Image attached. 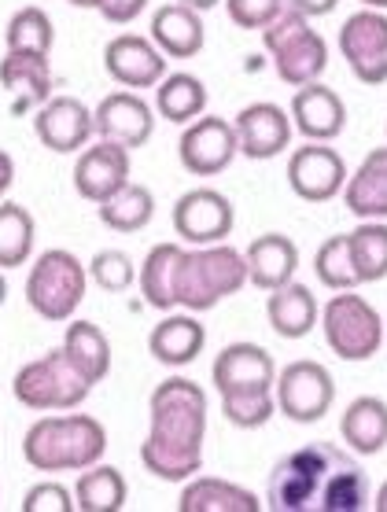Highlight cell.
Here are the masks:
<instances>
[{
	"label": "cell",
	"instance_id": "d590c367",
	"mask_svg": "<svg viewBox=\"0 0 387 512\" xmlns=\"http://www.w3.org/2000/svg\"><path fill=\"white\" fill-rule=\"evenodd\" d=\"M351 240V262L358 273V284H376L387 277V222H362Z\"/></svg>",
	"mask_w": 387,
	"mask_h": 512
},
{
	"label": "cell",
	"instance_id": "277c9868",
	"mask_svg": "<svg viewBox=\"0 0 387 512\" xmlns=\"http://www.w3.org/2000/svg\"><path fill=\"white\" fill-rule=\"evenodd\" d=\"M247 284V262L244 251L229 244H207V247H181L174 262V306L188 314H203L225 303L229 295Z\"/></svg>",
	"mask_w": 387,
	"mask_h": 512
},
{
	"label": "cell",
	"instance_id": "f546056e",
	"mask_svg": "<svg viewBox=\"0 0 387 512\" xmlns=\"http://www.w3.org/2000/svg\"><path fill=\"white\" fill-rule=\"evenodd\" d=\"M129 498L126 476L111 465H89L74 483V509L78 512H122Z\"/></svg>",
	"mask_w": 387,
	"mask_h": 512
},
{
	"label": "cell",
	"instance_id": "8d00e7d4",
	"mask_svg": "<svg viewBox=\"0 0 387 512\" xmlns=\"http://www.w3.org/2000/svg\"><path fill=\"white\" fill-rule=\"evenodd\" d=\"M314 273H317V280H321V284H325L329 291H354V288H358V273H354L351 240H347V233L329 236L325 244L317 247Z\"/></svg>",
	"mask_w": 387,
	"mask_h": 512
},
{
	"label": "cell",
	"instance_id": "d6986e66",
	"mask_svg": "<svg viewBox=\"0 0 387 512\" xmlns=\"http://www.w3.org/2000/svg\"><path fill=\"white\" fill-rule=\"evenodd\" d=\"M129 152L118 148V144H107V140H96V144H85L78 152V163H74V192L85 199V203H104L111 199L122 185H129Z\"/></svg>",
	"mask_w": 387,
	"mask_h": 512
},
{
	"label": "cell",
	"instance_id": "603a6c76",
	"mask_svg": "<svg viewBox=\"0 0 387 512\" xmlns=\"http://www.w3.org/2000/svg\"><path fill=\"white\" fill-rule=\"evenodd\" d=\"M0 85L8 89L15 100V111H30L52 100V63L48 56H34V52H4L0 59Z\"/></svg>",
	"mask_w": 387,
	"mask_h": 512
},
{
	"label": "cell",
	"instance_id": "5bb4252c",
	"mask_svg": "<svg viewBox=\"0 0 387 512\" xmlns=\"http://www.w3.org/2000/svg\"><path fill=\"white\" fill-rule=\"evenodd\" d=\"M233 129L236 152L244 155V159H255V163L284 155L295 133L288 111L281 104H270V100H258V104H247L244 111H236Z\"/></svg>",
	"mask_w": 387,
	"mask_h": 512
},
{
	"label": "cell",
	"instance_id": "ba28073f",
	"mask_svg": "<svg viewBox=\"0 0 387 512\" xmlns=\"http://www.w3.org/2000/svg\"><path fill=\"white\" fill-rule=\"evenodd\" d=\"M317 325L325 328L329 350L343 361H369L384 347V317L365 295L354 291H336L317 317Z\"/></svg>",
	"mask_w": 387,
	"mask_h": 512
},
{
	"label": "cell",
	"instance_id": "4316f807",
	"mask_svg": "<svg viewBox=\"0 0 387 512\" xmlns=\"http://www.w3.org/2000/svg\"><path fill=\"white\" fill-rule=\"evenodd\" d=\"M181 512H262V501H258L255 490L236 487L222 476H196L185 479V490H181V501H177Z\"/></svg>",
	"mask_w": 387,
	"mask_h": 512
},
{
	"label": "cell",
	"instance_id": "836d02e7",
	"mask_svg": "<svg viewBox=\"0 0 387 512\" xmlns=\"http://www.w3.org/2000/svg\"><path fill=\"white\" fill-rule=\"evenodd\" d=\"M100 222L111 229V233H141L144 225L155 218V196L144 185H122L111 199H104L100 207Z\"/></svg>",
	"mask_w": 387,
	"mask_h": 512
},
{
	"label": "cell",
	"instance_id": "681fc988",
	"mask_svg": "<svg viewBox=\"0 0 387 512\" xmlns=\"http://www.w3.org/2000/svg\"><path fill=\"white\" fill-rule=\"evenodd\" d=\"M4 299H8V280H4V273H0V306H4Z\"/></svg>",
	"mask_w": 387,
	"mask_h": 512
},
{
	"label": "cell",
	"instance_id": "5b68a950",
	"mask_svg": "<svg viewBox=\"0 0 387 512\" xmlns=\"http://www.w3.org/2000/svg\"><path fill=\"white\" fill-rule=\"evenodd\" d=\"M89 288V269L74 251L52 247L41 251L26 277V306L48 325H63L78 314Z\"/></svg>",
	"mask_w": 387,
	"mask_h": 512
},
{
	"label": "cell",
	"instance_id": "d4e9b609",
	"mask_svg": "<svg viewBox=\"0 0 387 512\" xmlns=\"http://www.w3.org/2000/svg\"><path fill=\"white\" fill-rule=\"evenodd\" d=\"M247 262V284H255L258 291H273L295 280V269H299V247H295L292 236L284 233H266L251 240L244 251Z\"/></svg>",
	"mask_w": 387,
	"mask_h": 512
},
{
	"label": "cell",
	"instance_id": "4dcf8cb0",
	"mask_svg": "<svg viewBox=\"0 0 387 512\" xmlns=\"http://www.w3.org/2000/svg\"><path fill=\"white\" fill-rule=\"evenodd\" d=\"M63 350L93 384H100L111 373V339L93 321H71L67 336H63Z\"/></svg>",
	"mask_w": 387,
	"mask_h": 512
},
{
	"label": "cell",
	"instance_id": "74e56055",
	"mask_svg": "<svg viewBox=\"0 0 387 512\" xmlns=\"http://www.w3.org/2000/svg\"><path fill=\"white\" fill-rule=\"evenodd\" d=\"M89 277L100 291H111V295H122L137 284V266H133V258L126 251H118V247H107V251H96L93 262H89Z\"/></svg>",
	"mask_w": 387,
	"mask_h": 512
},
{
	"label": "cell",
	"instance_id": "1f68e13d",
	"mask_svg": "<svg viewBox=\"0 0 387 512\" xmlns=\"http://www.w3.org/2000/svg\"><path fill=\"white\" fill-rule=\"evenodd\" d=\"M37 244V222L23 203L0 199V269H19L30 262Z\"/></svg>",
	"mask_w": 387,
	"mask_h": 512
},
{
	"label": "cell",
	"instance_id": "52a82bcc",
	"mask_svg": "<svg viewBox=\"0 0 387 512\" xmlns=\"http://www.w3.org/2000/svg\"><path fill=\"white\" fill-rule=\"evenodd\" d=\"M262 45L270 52L277 78L284 85H292V89L321 82V74L329 67V45H325V37L310 26L306 15L288 12V8L281 12L277 23H270L262 30Z\"/></svg>",
	"mask_w": 387,
	"mask_h": 512
},
{
	"label": "cell",
	"instance_id": "ac0fdd59",
	"mask_svg": "<svg viewBox=\"0 0 387 512\" xmlns=\"http://www.w3.org/2000/svg\"><path fill=\"white\" fill-rule=\"evenodd\" d=\"M34 133L48 152L74 155L96 137V122H93V111L78 96H52L48 104L37 107Z\"/></svg>",
	"mask_w": 387,
	"mask_h": 512
},
{
	"label": "cell",
	"instance_id": "484cf974",
	"mask_svg": "<svg viewBox=\"0 0 387 512\" xmlns=\"http://www.w3.org/2000/svg\"><path fill=\"white\" fill-rule=\"evenodd\" d=\"M317 317H321V306L314 291L299 280L266 291V321L281 339H306L317 328Z\"/></svg>",
	"mask_w": 387,
	"mask_h": 512
},
{
	"label": "cell",
	"instance_id": "bcb514c9",
	"mask_svg": "<svg viewBox=\"0 0 387 512\" xmlns=\"http://www.w3.org/2000/svg\"><path fill=\"white\" fill-rule=\"evenodd\" d=\"M373 509H376V512H387V479H384V487L376 490V498H373Z\"/></svg>",
	"mask_w": 387,
	"mask_h": 512
},
{
	"label": "cell",
	"instance_id": "9c48e42d",
	"mask_svg": "<svg viewBox=\"0 0 387 512\" xmlns=\"http://www.w3.org/2000/svg\"><path fill=\"white\" fill-rule=\"evenodd\" d=\"M273 391H277V413L292 420V424H317L336 402V380L325 365H317L310 358H299L292 365H284L277 380H273Z\"/></svg>",
	"mask_w": 387,
	"mask_h": 512
},
{
	"label": "cell",
	"instance_id": "f35d334b",
	"mask_svg": "<svg viewBox=\"0 0 387 512\" xmlns=\"http://www.w3.org/2000/svg\"><path fill=\"white\" fill-rule=\"evenodd\" d=\"M222 413L229 424H236V428L255 431L273 420V413H277V398H273V391H258V395H225Z\"/></svg>",
	"mask_w": 387,
	"mask_h": 512
},
{
	"label": "cell",
	"instance_id": "c3c4849f",
	"mask_svg": "<svg viewBox=\"0 0 387 512\" xmlns=\"http://www.w3.org/2000/svg\"><path fill=\"white\" fill-rule=\"evenodd\" d=\"M74 8H100V0H67Z\"/></svg>",
	"mask_w": 387,
	"mask_h": 512
},
{
	"label": "cell",
	"instance_id": "d6a6232c",
	"mask_svg": "<svg viewBox=\"0 0 387 512\" xmlns=\"http://www.w3.org/2000/svg\"><path fill=\"white\" fill-rule=\"evenodd\" d=\"M177 255H181V247L177 244H155L148 255H144V262L137 266V288H141L144 303L152 306V310H163V314H170V310H177L174 306V262Z\"/></svg>",
	"mask_w": 387,
	"mask_h": 512
},
{
	"label": "cell",
	"instance_id": "7402d4cb",
	"mask_svg": "<svg viewBox=\"0 0 387 512\" xmlns=\"http://www.w3.org/2000/svg\"><path fill=\"white\" fill-rule=\"evenodd\" d=\"M207 347V328L196 314H166L148 332V354L166 369H185Z\"/></svg>",
	"mask_w": 387,
	"mask_h": 512
},
{
	"label": "cell",
	"instance_id": "f6af8a7d",
	"mask_svg": "<svg viewBox=\"0 0 387 512\" xmlns=\"http://www.w3.org/2000/svg\"><path fill=\"white\" fill-rule=\"evenodd\" d=\"M177 4H185V8H192V12H211V8H218L222 0H177Z\"/></svg>",
	"mask_w": 387,
	"mask_h": 512
},
{
	"label": "cell",
	"instance_id": "60d3db41",
	"mask_svg": "<svg viewBox=\"0 0 387 512\" xmlns=\"http://www.w3.org/2000/svg\"><path fill=\"white\" fill-rule=\"evenodd\" d=\"M23 512H74V490L63 483H37L26 490Z\"/></svg>",
	"mask_w": 387,
	"mask_h": 512
},
{
	"label": "cell",
	"instance_id": "3957f363",
	"mask_svg": "<svg viewBox=\"0 0 387 512\" xmlns=\"http://www.w3.org/2000/svg\"><path fill=\"white\" fill-rule=\"evenodd\" d=\"M107 454V428L89 413H48L23 439L26 465L37 472H82Z\"/></svg>",
	"mask_w": 387,
	"mask_h": 512
},
{
	"label": "cell",
	"instance_id": "7a4b0ae2",
	"mask_svg": "<svg viewBox=\"0 0 387 512\" xmlns=\"http://www.w3.org/2000/svg\"><path fill=\"white\" fill-rule=\"evenodd\" d=\"M148 435L141 461L163 483H185L203 472L207 443V391L188 376H166L148 402Z\"/></svg>",
	"mask_w": 387,
	"mask_h": 512
},
{
	"label": "cell",
	"instance_id": "6da1fadb",
	"mask_svg": "<svg viewBox=\"0 0 387 512\" xmlns=\"http://www.w3.org/2000/svg\"><path fill=\"white\" fill-rule=\"evenodd\" d=\"M369 505L365 468L332 443L292 450L273 465L266 483V509L273 512H365Z\"/></svg>",
	"mask_w": 387,
	"mask_h": 512
},
{
	"label": "cell",
	"instance_id": "e0dca14e",
	"mask_svg": "<svg viewBox=\"0 0 387 512\" xmlns=\"http://www.w3.org/2000/svg\"><path fill=\"white\" fill-rule=\"evenodd\" d=\"M104 70L122 89H155L166 78V56L152 45V37L118 34L104 45Z\"/></svg>",
	"mask_w": 387,
	"mask_h": 512
},
{
	"label": "cell",
	"instance_id": "ab89813d",
	"mask_svg": "<svg viewBox=\"0 0 387 512\" xmlns=\"http://www.w3.org/2000/svg\"><path fill=\"white\" fill-rule=\"evenodd\" d=\"M222 4L240 30H255V34L277 23L284 12V0H222Z\"/></svg>",
	"mask_w": 387,
	"mask_h": 512
},
{
	"label": "cell",
	"instance_id": "8fae6325",
	"mask_svg": "<svg viewBox=\"0 0 387 512\" xmlns=\"http://www.w3.org/2000/svg\"><path fill=\"white\" fill-rule=\"evenodd\" d=\"M170 222H174V233L192 247L225 244V236L236 225V210L218 188H192L174 203Z\"/></svg>",
	"mask_w": 387,
	"mask_h": 512
},
{
	"label": "cell",
	"instance_id": "ffe728a7",
	"mask_svg": "<svg viewBox=\"0 0 387 512\" xmlns=\"http://www.w3.org/2000/svg\"><path fill=\"white\" fill-rule=\"evenodd\" d=\"M288 118H292L295 133H303L306 140L332 144L347 129V104H343V96L336 89L310 82V85H299L292 93Z\"/></svg>",
	"mask_w": 387,
	"mask_h": 512
},
{
	"label": "cell",
	"instance_id": "b9f144b4",
	"mask_svg": "<svg viewBox=\"0 0 387 512\" xmlns=\"http://www.w3.org/2000/svg\"><path fill=\"white\" fill-rule=\"evenodd\" d=\"M144 8H148V0H100L96 12L104 15L111 26H129L133 19H141Z\"/></svg>",
	"mask_w": 387,
	"mask_h": 512
},
{
	"label": "cell",
	"instance_id": "7dc6e473",
	"mask_svg": "<svg viewBox=\"0 0 387 512\" xmlns=\"http://www.w3.org/2000/svg\"><path fill=\"white\" fill-rule=\"evenodd\" d=\"M365 8H373V12H387V0H362Z\"/></svg>",
	"mask_w": 387,
	"mask_h": 512
},
{
	"label": "cell",
	"instance_id": "e575fe53",
	"mask_svg": "<svg viewBox=\"0 0 387 512\" xmlns=\"http://www.w3.org/2000/svg\"><path fill=\"white\" fill-rule=\"evenodd\" d=\"M52 45H56V26H52V15L37 4H26L8 19L4 26V48L8 52H34V56H52Z\"/></svg>",
	"mask_w": 387,
	"mask_h": 512
},
{
	"label": "cell",
	"instance_id": "83f0119b",
	"mask_svg": "<svg viewBox=\"0 0 387 512\" xmlns=\"http://www.w3.org/2000/svg\"><path fill=\"white\" fill-rule=\"evenodd\" d=\"M340 435L347 450L358 457H376L387 446V402L384 398L362 395L343 409Z\"/></svg>",
	"mask_w": 387,
	"mask_h": 512
},
{
	"label": "cell",
	"instance_id": "9a60e30c",
	"mask_svg": "<svg viewBox=\"0 0 387 512\" xmlns=\"http://www.w3.org/2000/svg\"><path fill=\"white\" fill-rule=\"evenodd\" d=\"M96 137L118 148H144L155 133V107H148L144 96H137L133 89H118V93L104 96L93 111Z\"/></svg>",
	"mask_w": 387,
	"mask_h": 512
},
{
	"label": "cell",
	"instance_id": "30bf717a",
	"mask_svg": "<svg viewBox=\"0 0 387 512\" xmlns=\"http://www.w3.org/2000/svg\"><path fill=\"white\" fill-rule=\"evenodd\" d=\"M340 56L347 59L351 74L362 85L387 82V15L362 8L343 19Z\"/></svg>",
	"mask_w": 387,
	"mask_h": 512
},
{
	"label": "cell",
	"instance_id": "7bdbcfd3",
	"mask_svg": "<svg viewBox=\"0 0 387 512\" xmlns=\"http://www.w3.org/2000/svg\"><path fill=\"white\" fill-rule=\"evenodd\" d=\"M288 12H299L306 19H317V15H329L340 8V0H284Z\"/></svg>",
	"mask_w": 387,
	"mask_h": 512
},
{
	"label": "cell",
	"instance_id": "cb8c5ba5",
	"mask_svg": "<svg viewBox=\"0 0 387 512\" xmlns=\"http://www.w3.org/2000/svg\"><path fill=\"white\" fill-rule=\"evenodd\" d=\"M343 203L362 222H387V148H373L358 170L347 174Z\"/></svg>",
	"mask_w": 387,
	"mask_h": 512
},
{
	"label": "cell",
	"instance_id": "4fadbf2b",
	"mask_svg": "<svg viewBox=\"0 0 387 512\" xmlns=\"http://www.w3.org/2000/svg\"><path fill=\"white\" fill-rule=\"evenodd\" d=\"M347 185L343 155L321 140H306L303 148L288 155V188L306 203H329Z\"/></svg>",
	"mask_w": 387,
	"mask_h": 512
},
{
	"label": "cell",
	"instance_id": "2e32d148",
	"mask_svg": "<svg viewBox=\"0 0 387 512\" xmlns=\"http://www.w3.org/2000/svg\"><path fill=\"white\" fill-rule=\"evenodd\" d=\"M273 380H277L273 354L258 343H229L211 365V384L222 398L273 391Z\"/></svg>",
	"mask_w": 387,
	"mask_h": 512
},
{
	"label": "cell",
	"instance_id": "44dd1931",
	"mask_svg": "<svg viewBox=\"0 0 387 512\" xmlns=\"http://www.w3.org/2000/svg\"><path fill=\"white\" fill-rule=\"evenodd\" d=\"M152 45L163 52L166 59H192L200 56L207 45V30H203V15L185 8V4H163L152 12V26H148Z\"/></svg>",
	"mask_w": 387,
	"mask_h": 512
},
{
	"label": "cell",
	"instance_id": "f907efd6",
	"mask_svg": "<svg viewBox=\"0 0 387 512\" xmlns=\"http://www.w3.org/2000/svg\"><path fill=\"white\" fill-rule=\"evenodd\" d=\"M384 336H387V325H384Z\"/></svg>",
	"mask_w": 387,
	"mask_h": 512
},
{
	"label": "cell",
	"instance_id": "ee69618b",
	"mask_svg": "<svg viewBox=\"0 0 387 512\" xmlns=\"http://www.w3.org/2000/svg\"><path fill=\"white\" fill-rule=\"evenodd\" d=\"M12 185H15V159L0 148V199L12 192Z\"/></svg>",
	"mask_w": 387,
	"mask_h": 512
},
{
	"label": "cell",
	"instance_id": "f1b7e54d",
	"mask_svg": "<svg viewBox=\"0 0 387 512\" xmlns=\"http://www.w3.org/2000/svg\"><path fill=\"white\" fill-rule=\"evenodd\" d=\"M203 111H207V85L196 74L177 70V74H166L163 82L155 85V115L166 118V122L188 126Z\"/></svg>",
	"mask_w": 387,
	"mask_h": 512
},
{
	"label": "cell",
	"instance_id": "8992f818",
	"mask_svg": "<svg viewBox=\"0 0 387 512\" xmlns=\"http://www.w3.org/2000/svg\"><path fill=\"white\" fill-rule=\"evenodd\" d=\"M93 387L96 384L67 358L63 347L26 361L12 380L15 402L34 409V413H67V409H78L89 398Z\"/></svg>",
	"mask_w": 387,
	"mask_h": 512
},
{
	"label": "cell",
	"instance_id": "7c38bea8",
	"mask_svg": "<svg viewBox=\"0 0 387 512\" xmlns=\"http://www.w3.org/2000/svg\"><path fill=\"white\" fill-rule=\"evenodd\" d=\"M177 159L192 177H218L236 159V129L229 118L207 115L188 122L177 140Z\"/></svg>",
	"mask_w": 387,
	"mask_h": 512
}]
</instances>
